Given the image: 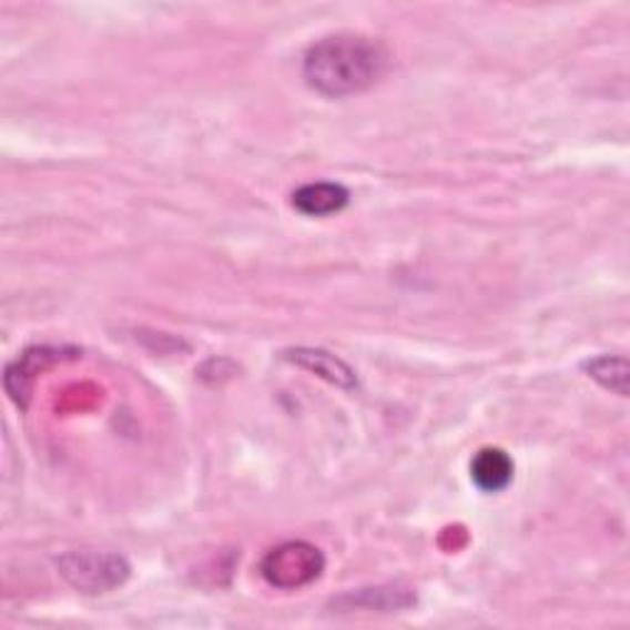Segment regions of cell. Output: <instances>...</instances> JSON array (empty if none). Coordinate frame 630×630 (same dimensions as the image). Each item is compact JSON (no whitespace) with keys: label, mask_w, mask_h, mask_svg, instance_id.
<instances>
[{"label":"cell","mask_w":630,"mask_h":630,"mask_svg":"<svg viewBox=\"0 0 630 630\" xmlns=\"http://www.w3.org/2000/svg\"><path fill=\"white\" fill-rule=\"evenodd\" d=\"M387 54L377 42L335 35L315 42L303 62L308 84L325 96H350L373 87L385 72Z\"/></svg>","instance_id":"cell-1"},{"label":"cell","mask_w":630,"mask_h":630,"mask_svg":"<svg viewBox=\"0 0 630 630\" xmlns=\"http://www.w3.org/2000/svg\"><path fill=\"white\" fill-rule=\"evenodd\" d=\"M325 559L308 542H286L268 551L262 561L264 579L276 589H301L321 577Z\"/></svg>","instance_id":"cell-2"},{"label":"cell","mask_w":630,"mask_h":630,"mask_svg":"<svg viewBox=\"0 0 630 630\" xmlns=\"http://www.w3.org/2000/svg\"><path fill=\"white\" fill-rule=\"evenodd\" d=\"M58 567L62 577L84 593H106L129 579V565L116 555L74 551V555H64Z\"/></svg>","instance_id":"cell-3"},{"label":"cell","mask_w":630,"mask_h":630,"mask_svg":"<svg viewBox=\"0 0 630 630\" xmlns=\"http://www.w3.org/2000/svg\"><path fill=\"white\" fill-rule=\"evenodd\" d=\"M512 472H515L512 458L500 451V448H482L470 464V478L482 492L505 490L510 486Z\"/></svg>","instance_id":"cell-4"},{"label":"cell","mask_w":630,"mask_h":630,"mask_svg":"<svg viewBox=\"0 0 630 630\" xmlns=\"http://www.w3.org/2000/svg\"><path fill=\"white\" fill-rule=\"evenodd\" d=\"M347 200H350V193L343 185L311 183L296 190L294 207L308 217H325L333 215V212H341L347 205Z\"/></svg>","instance_id":"cell-5"},{"label":"cell","mask_w":630,"mask_h":630,"mask_svg":"<svg viewBox=\"0 0 630 630\" xmlns=\"http://www.w3.org/2000/svg\"><path fill=\"white\" fill-rule=\"evenodd\" d=\"M286 357L291 359V363H296L301 367H308V369H313L315 375L331 379L333 385H341V387H353L355 385L353 369L347 367L343 359H337L328 353H323V350H294V353H286Z\"/></svg>","instance_id":"cell-6"},{"label":"cell","mask_w":630,"mask_h":630,"mask_svg":"<svg viewBox=\"0 0 630 630\" xmlns=\"http://www.w3.org/2000/svg\"><path fill=\"white\" fill-rule=\"evenodd\" d=\"M589 369V377H593L596 382H601L606 389H613L626 397L628 392V365L623 357H611V355H603V357H596L591 363H587Z\"/></svg>","instance_id":"cell-7"}]
</instances>
